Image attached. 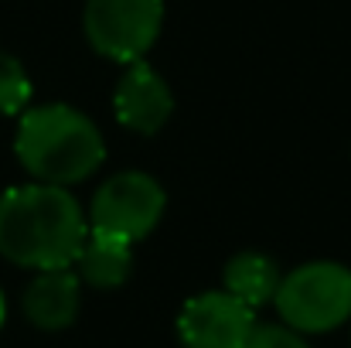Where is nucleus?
I'll use <instances>...</instances> for the list:
<instances>
[{"instance_id":"423d86ee","label":"nucleus","mask_w":351,"mask_h":348,"mask_svg":"<svg viewBox=\"0 0 351 348\" xmlns=\"http://www.w3.org/2000/svg\"><path fill=\"white\" fill-rule=\"evenodd\" d=\"M256 332V311L229 290H205L184 301L178 338L184 348H242Z\"/></svg>"},{"instance_id":"7ed1b4c3","label":"nucleus","mask_w":351,"mask_h":348,"mask_svg":"<svg viewBox=\"0 0 351 348\" xmlns=\"http://www.w3.org/2000/svg\"><path fill=\"white\" fill-rule=\"evenodd\" d=\"M273 308L297 335H328L351 321V270L331 259L304 263L283 273Z\"/></svg>"},{"instance_id":"39448f33","label":"nucleus","mask_w":351,"mask_h":348,"mask_svg":"<svg viewBox=\"0 0 351 348\" xmlns=\"http://www.w3.org/2000/svg\"><path fill=\"white\" fill-rule=\"evenodd\" d=\"M167 195L157 178L143 171H119L103 181L89 205V229L110 232L126 242H140L164 219Z\"/></svg>"},{"instance_id":"f257e3e1","label":"nucleus","mask_w":351,"mask_h":348,"mask_svg":"<svg viewBox=\"0 0 351 348\" xmlns=\"http://www.w3.org/2000/svg\"><path fill=\"white\" fill-rule=\"evenodd\" d=\"M86 235L89 219L69 188L31 181L0 195V256L17 266H72Z\"/></svg>"},{"instance_id":"ddd939ff","label":"nucleus","mask_w":351,"mask_h":348,"mask_svg":"<svg viewBox=\"0 0 351 348\" xmlns=\"http://www.w3.org/2000/svg\"><path fill=\"white\" fill-rule=\"evenodd\" d=\"M3 314H7V304H3V294H0V325H3Z\"/></svg>"},{"instance_id":"f03ea898","label":"nucleus","mask_w":351,"mask_h":348,"mask_svg":"<svg viewBox=\"0 0 351 348\" xmlns=\"http://www.w3.org/2000/svg\"><path fill=\"white\" fill-rule=\"evenodd\" d=\"M14 154L34 181L69 188L99 171L106 161V140L82 110L48 103L21 113Z\"/></svg>"},{"instance_id":"9b49d317","label":"nucleus","mask_w":351,"mask_h":348,"mask_svg":"<svg viewBox=\"0 0 351 348\" xmlns=\"http://www.w3.org/2000/svg\"><path fill=\"white\" fill-rule=\"evenodd\" d=\"M31 103V79L24 72V65L0 51V116H17L27 110Z\"/></svg>"},{"instance_id":"f8f14e48","label":"nucleus","mask_w":351,"mask_h":348,"mask_svg":"<svg viewBox=\"0 0 351 348\" xmlns=\"http://www.w3.org/2000/svg\"><path fill=\"white\" fill-rule=\"evenodd\" d=\"M242 348H311L304 342V335H297L287 325H256V332L249 335V342Z\"/></svg>"},{"instance_id":"6e6552de","label":"nucleus","mask_w":351,"mask_h":348,"mask_svg":"<svg viewBox=\"0 0 351 348\" xmlns=\"http://www.w3.org/2000/svg\"><path fill=\"white\" fill-rule=\"evenodd\" d=\"M82 308V280L75 266L38 270L24 290V318L41 332H65L75 325Z\"/></svg>"},{"instance_id":"0eeeda50","label":"nucleus","mask_w":351,"mask_h":348,"mask_svg":"<svg viewBox=\"0 0 351 348\" xmlns=\"http://www.w3.org/2000/svg\"><path fill=\"white\" fill-rule=\"evenodd\" d=\"M113 110L126 130L150 137L174 113V93L157 69H150L147 62H130L117 82Z\"/></svg>"},{"instance_id":"9d476101","label":"nucleus","mask_w":351,"mask_h":348,"mask_svg":"<svg viewBox=\"0 0 351 348\" xmlns=\"http://www.w3.org/2000/svg\"><path fill=\"white\" fill-rule=\"evenodd\" d=\"M280 280H283V273H280L276 259L266 253H256V249L235 253L222 270V290H229L252 311L263 304H273Z\"/></svg>"},{"instance_id":"20e7f679","label":"nucleus","mask_w":351,"mask_h":348,"mask_svg":"<svg viewBox=\"0 0 351 348\" xmlns=\"http://www.w3.org/2000/svg\"><path fill=\"white\" fill-rule=\"evenodd\" d=\"M86 38L113 62H143L164 27V0H86Z\"/></svg>"},{"instance_id":"1a4fd4ad","label":"nucleus","mask_w":351,"mask_h":348,"mask_svg":"<svg viewBox=\"0 0 351 348\" xmlns=\"http://www.w3.org/2000/svg\"><path fill=\"white\" fill-rule=\"evenodd\" d=\"M72 266L82 283H89L96 290H117L126 283V277L133 270V242L110 235V232L89 229Z\"/></svg>"}]
</instances>
